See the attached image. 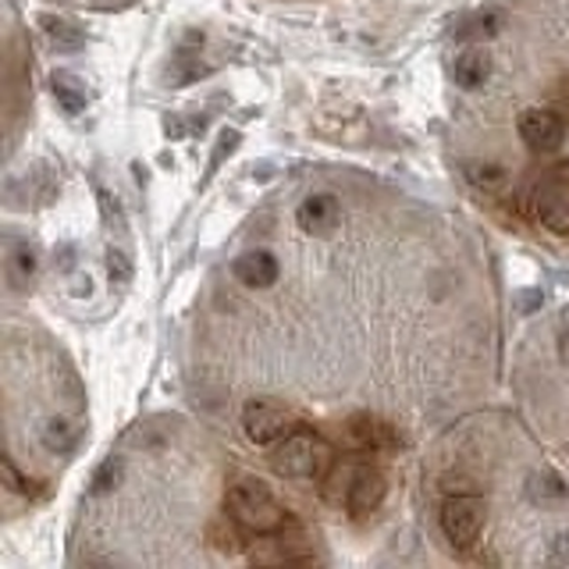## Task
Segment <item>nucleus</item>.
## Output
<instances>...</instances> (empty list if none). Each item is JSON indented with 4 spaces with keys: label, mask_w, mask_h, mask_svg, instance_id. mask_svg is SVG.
<instances>
[{
    "label": "nucleus",
    "mask_w": 569,
    "mask_h": 569,
    "mask_svg": "<svg viewBox=\"0 0 569 569\" xmlns=\"http://www.w3.org/2000/svg\"><path fill=\"white\" fill-rule=\"evenodd\" d=\"M224 512L239 530L257 533V538H271V533H281L289 527V509L260 480H239V485H231L224 495Z\"/></svg>",
    "instance_id": "obj_1"
},
{
    "label": "nucleus",
    "mask_w": 569,
    "mask_h": 569,
    "mask_svg": "<svg viewBox=\"0 0 569 569\" xmlns=\"http://www.w3.org/2000/svg\"><path fill=\"white\" fill-rule=\"evenodd\" d=\"M331 459H335L331 445L317 431H310V427H292V431L274 445L271 467L284 480H317L331 470Z\"/></svg>",
    "instance_id": "obj_2"
},
{
    "label": "nucleus",
    "mask_w": 569,
    "mask_h": 569,
    "mask_svg": "<svg viewBox=\"0 0 569 569\" xmlns=\"http://www.w3.org/2000/svg\"><path fill=\"white\" fill-rule=\"evenodd\" d=\"M342 477V498H346V509L352 516H367V512H378L385 495H388V480L378 467H367V462H356V467L346 470H335Z\"/></svg>",
    "instance_id": "obj_3"
},
{
    "label": "nucleus",
    "mask_w": 569,
    "mask_h": 569,
    "mask_svg": "<svg viewBox=\"0 0 569 569\" xmlns=\"http://www.w3.org/2000/svg\"><path fill=\"white\" fill-rule=\"evenodd\" d=\"M485 527V498L477 495H449L441 506V533L452 548H470Z\"/></svg>",
    "instance_id": "obj_4"
},
{
    "label": "nucleus",
    "mask_w": 569,
    "mask_h": 569,
    "mask_svg": "<svg viewBox=\"0 0 569 569\" xmlns=\"http://www.w3.org/2000/svg\"><path fill=\"white\" fill-rule=\"evenodd\" d=\"M292 431V413L278 402H267V399H257L242 409V435L253 441V445H274L281 441L284 435Z\"/></svg>",
    "instance_id": "obj_5"
},
{
    "label": "nucleus",
    "mask_w": 569,
    "mask_h": 569,
    "mask_svg": "<svg viewBox=\"0 0 569 569\" xmlns=\"http://www.w3.org/2000/svg\"><path fill=\"white\" fill-rule=\"evenodd\" d=\"M516 129H520V139L527 142L530 150H559L562 139H566V124L556 111H548V107H527L516 121Z\"/></svg>",
    "instance_id": "obj_6"
},
{
    "label": "nucleus",
    "mask_w": 569,
    "mask_h": 569,
    "mask_svg": "<svg viewBox=\"0 0 569 569\" xmlns=\"http://www.w3.org/2000/svg\"><path fill=\"white\" fill-rule=\"evenodd\" d=\"M338 221H342V207H338L331 192H313L296 210V224L313 239H331Z\"/></svg>",
    "instance_id": "obj_7"
},
{
    "label": "nucleus",
    "mask_w": 569,
    "mask_h": 569,
    "mask_svg": "<svg viewBox=\"0 0 569 569\" xmlns=\"http://www.w3.org/2000/svg\"><path fill=\"white\" fill-rule=\"evenodd\" d=\"M533 213L548 231L569 236V178H548L533 196Z\"/></svg>",
    "instance_id": "obj_8"
},
{
    "label": "nucleus",
    "mask_w": 569,
    "mask_h": 569,
    "mask_svg": "<svg viewBox=\"0 0 569 569\" xmlns=\"http://www.w3.org/2000/svg\"><path fill=\"white\" fill-rule=\"evenodd\" d=\"M349 438L360 445V449H370V452H391V449H399L396 427L378 420V417H367V413L349 420Z\"/></svg>",
    "instance_id": "obj_9"
},
{
    "label": "nucleus",
    "mask_w": 569,
    "mask_h": 569,
    "mask_svg": "<svg viewBox=\"0 0 569 569\" xmlns=\"http://www.w3.org/2000/svg\"><path fill=\"white\" fill-rule=\"evenodd\" d=\"M236 278L249 289H267V284L278 281V260L267 249H249L236 260Z\"/></svg>",
    "instance_id": "obj_10"
},
{
    "label": "nucleus",
    "mask_w": 569,
    "mask_h": 569,
    "mask_svg": "<svg viewBox=\"0 0 569 569\" xmlns=\"http://www.w3.org/2000/svg\"><path fill=\"white\" fill-rule=\"evenodd\" d=\"M36 274H40V253L29 242H11L8 246V281L14 292H29Z\"/></svg>",
    "instance_id": "obj_11"
},
{
    "label": "nucleus",
    "mask_w": 569,
    "mask_h": 569,
    "mask_svg": "<svg viewBox=\"0 0 569 569\" xmlns=\"http://www.w3.org/2000/svg\"><path fill=\"white\" fill-rule=\"evenodd\" d=\"M452 76L462 89H477L491 79V58L488 50H462L456 64H452Z\"/></svg>",
    "instance_id": "obj_12"
},
{
    "label": "nucleus",
    "mask_w": 569,
    "mask_h": 569,
    "mask_svg": "<svg viewBox=\"0 0 569 569\" xmlns=\"http://www.w3.org/2000/svg\"><path fill=\"white\" fill-rule=\"evenodd\" d=\"M50 93H53V100H58V107L64 114H82L86 111V86L71 76V71H53Z\"/></svg>",
    "instance_id": "obj_13"
},
{
    "label": "nucleus",
    "mask_w": 569,
    "mask_h": 569,
    "mask_svg": "<svg viewBox=\"0 0 569 569\" xmlns=\"http://www.w3.org/2000/svg\"><path fill=\"white\" fill-rule=\"evenodd\" d=\"M40 441L50 456H68L79 445V427L71 423L68 417H50L40 431Z\"/></svg>",
    "instance_id": "obj_14"
},
{
    "label": "nucleus",
    "mask_w": 569,
    "mask_h": 569,
    "mask_svg": "<svg viewBox=\"0 0 569 569\" xmlns=\"http://www.w3.org/2000/svg\"><path fill=\"white\" fill-rule=\"evenodd\" d=\"M40 26H43V36L50 40V47H58V50H82L86 47V32L61 14H43Z\"/></svg>",
    "instance_id": "obj_15"
},
{
    "label": "nucleus",
    "mask_w": 569,
    "mask_h": 569,
    "mask_svg": "<svg viewBox=\"0 0 569 569\" xmlns=\"http://www.w3.org/2000/svg\"><path fill=\"white\" fill-rule=\"evenodd\" d=\"M467 174H470V182H473V186L488 189V192H498V189L506 186V171L498 168V164H473Z\"/></svg>",
    "instance_id": "obj_16"
},
{
    "label": "nucleus",
    "mask_w": 569,
    "mask_h": 569,
    "mask_svg": "<svg viewBox=\"0 0 569 569\" xmlns=\"http://www.w3.org/2000/svg\"><path fill=\"white\" fill-rule=\"evenodd\" d=\"M118 480H121V459H107L103 462V467L93 473V495H103V491H111L114 485H118Z\"/></svg>",
    "instance_id": "obj_17"
},
{
    "label": "nucleus",
    "mask_w": 569,
    "mask_h": 569,
    "mask_svg": "<svg viewBox=\"0 0 569 569\" xmlns=\"http://www.w3.org/2000/svg\"><path fill=\"white\" fill-rule=\"evenodd\" d=\"M107 274H111L114 284H124L132 278V260L124 249H111V253H107Z\"/></svg>",
    "instance_id": "obj_18"
},
{
    "label": "nucleus",
    "mask_w": 569,
    "mask_h": 569,
    "mask_svg": "<svg viewBox=\"0 0 569 569\" xmlns=\"http://www.w3.org/2000/svg\"><path fill=\"white\" fill-rule=\"evenodd\" d=\"M236 150H239V132H236V129H224L221 139H218V150H213V157H210V171H207V174L218 171V168H221V160L231 157Z\"/></svg>",
    "instance_id": "obj_19"
},
{
    "label": "nucleus",
    "mask_w": 569,
    "mask_h": 569,
    "mask_svg": "<svg viewBox=\"0 0 569 569\" xmlns=\"http://www.w3.org/2000/svg\"><path fill=\"white\" fill-rule=\"evenodd\" d=\"M530 495H533V498H562L566 488L559 485V477H551V473H545V488H541V477L533 473V477H530Z\"/></svg>",
    "instance_id": "obj_20"
},
{
    "label": "nucleus",
    "mask_w": 569,
    "mask_h": 569,
    "mask_svg": "<svg viewBox=\"0 0 569 569\" xmlns=\"http://www.w3.org/2000/svg\"><path fill=\"white\" fill-rule=\"evenodd\" d=\"M548 562L556 566H569V533H562V538H556V545H551V556Z\"/></svg>",
    "instance_id": "obj_21"
},
{
    "label": "nucleus",
    "mask_w": 569,
    "mask_h": 569,
    "mask_svg": "<svg viewBox=\"0 0 569 569\" xmlns=\"http://www.w3.org/2000/svg\"><path fill=\"white\" fill-rule=\"evenodd\" d=\"M0 470H4V480H8V488H11V491H29V488H26V480L18 477L14 462H11L8 456H4V462H0Z\"/></svg>",
    "instance_id": "obj_22"
},
{
    "label": "nucleus",
    "mask_w": 569,
    "mask_h": 569,
    "mask_svg": "<svg viewBox=\"0 0 569 569\" xmlns=\"http://www.w3.org/2000/svg\"><path fill=\"white\" fill-rule=\"evenodd\" d=\"M559 356H562V363H569V310L559 325Z\"/></svg>",
    "instance_id": "obj_23"
},
{
    "label": "nucleus",
    "mask_w": 569,
    "mask_h": 569,
    "mask_svg": "<svg viewBox=\"0 0 569 569\" xmlns=\"http://www.w3.org/2000/svg\"><path fill=\"white\" fill-rule=\"evenodd\" d=\"M541 302H545L541 292H523L520 299H516V307H520V313H530L533 307H541Z\"/></svg>",
    "instance_id": "obj_24"
}]
</instances>
